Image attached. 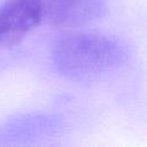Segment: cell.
Returning a JSON list of instances; mask_svg holds the SVG:
<instances>
[{
    "label": "cell",
    "instance_id": "1",
    "mask_svg": "<svg viewBox=\"0 0 147 147\" xmlns=\"http://www.w3.org/2000/svg\"><path fill=\"white\" fill-rule=\"evenodd\" d=\"M56 70L71 79H88L119 68L127 48L117 38L96 32H75L59 39L52 48Z\"/></svg>",
    "mask_w": 147,
    "mask_h": 147
},
{
    "label": "cell",
    "instance_id": "2",
    "mask_svg": "<svg viewBox=\"0 0 147 147\" xmlns=\"http://www.w3.org/2000/svg\"><path fill=\"white\" fill-rule=\"evenodd\" d=\"M41 21V0H2L0 2V51L18 45Z\"/></svg>",
    "mask_w": 147,
    "mask_h": 147
},
{
    "label": "cell",
    "instance_id": "3",
    "mask_svg": "<svg viewBox=\"0 0 147 147\" xmlns=\"http://www.w3.org/2000/svg\"><path fill=\"white\" fill-rule=\"evenodd\" d=\"M42 20L56 29L85 25L102 17L107 0H41Z\"/></svg>",
    "mask_w": 147,
    "mask_h": 147
}]
</instances>
